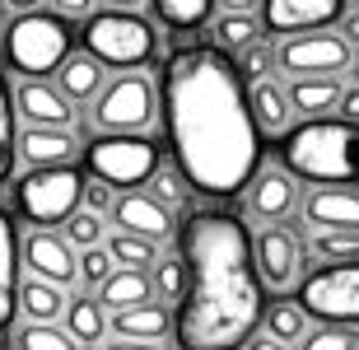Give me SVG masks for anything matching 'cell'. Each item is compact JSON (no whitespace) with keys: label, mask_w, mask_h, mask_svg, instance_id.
I'll use <instances>...</instances> for the list:
<instances>
[{"label":"cell","mask_w":359,"mask_h":350,"mask_svg":"<svg viewBox=\"0 0 359 350\" xmlns=\"http://www.w3.org/2000/svg\"><path fill=\"white\" fill-rule=\"evenodd\" d=\"M163 131L191 191L229 201L248 191L262 168V126L252 117V89L224 47L187 42L163 61Z\"/></svg>","instance_id":"6da1fadb"},{"label":"cell","mask_w":359,"mask_h":350,"mask_svg":"<svg viewBox=\"0 0 359 350\" xmlns=\"http://www.w3.org/2000/svg\"><path fill=\"white\" fill-rule=\"evenodd\" d=\"M187 290L173 313L177 350H243L266 323V281L252 229L224 206H196L177 224Z\"/></svg>","instance_id":"7a4b0ae2"},{"label":"cell","mask_w":359,"mask_h":350,"mask_svg":"<svg viewBox=\"0 0 359 350\" xmlns=\"http://www.w3.org/2000/svg\"><path fill=\"white\" fill-rule=\"evenodd\" d=\"M280 168L304 177L313 187L336 182L355 187L359 182V121L350 117H304L299 126H285L276 140Z\"/></svg>","instance_id":"3957f363"},{"label":"cell","mask_w":359,"mask_h":350,"mask_svg":"<svg viewBox=\"0 0 359 350\" xmlns=\"http://www.w3.org/2000/svg\"><path fill=\"white\" fill-rule=\"evenodd\" d=\"M5 66L24 80H47L61 70L70 52H75V28L66 24L61 10H24L19 19H10L5 28Z\"/></svg>","instance_id":"277c9868"},{"label":"cell","mask_w":359,"mask_h":350,"mask_svg":"<svg viewBox=\"0 0 359 350\" xmlns=\"http://www.w3.org/2000/svg\"><path fill=\"white\" fill-rule=\"evenodd\" d=\"M84 163L75 168L70 163H28V173L14 182V210L28 229H52V224H66L75 210L84 206Z\"/></svg>","instance_id":"5b68a950"},{"label":"cell","mask_w":359,"mask_h":350,"mask_svg":"<svg viewBox=\"0 0 359 350\" xmlns=\"http://www.w3.org/2000/svg\"><path fill=\"white\" fill-rule=\"evenodd\" d=\"M159 163H163V149L145 131H103L84 145V173L103 177L107 187H117V191L149 187Z\"/></svg>","instance_id":"8992f818"},{"label":"cell","mask_w":359,"mask_h":350,"mask_svg":"<svg viewBox=\"0 0 359 350\" xmlns=\"http://www.w3.org/2000/svg\"><path fill=\"white\" fill-rule=\"evenodd\" d=\"M80 38H84V47L112 70H140V66L154 61V52H159V38H154L149 19L131 14L126 5H112V10L89 14Z\"/></svg>","instance_id":"52a82bcc"},{"label":"cell","mask_w":359,"mask_h":350,"mask_svg":"<svg viewBox=\"0 0 359 350\" xmlns=\"http://www.w3.org/2000/svg\"><path fill=\"white\" fill-rule=\"evenodd\" d=\"M299 304L313 323H355L359 327V257L327 262L322 271L299 281Z\"/></svg>","instance_id":"ba28073f"},{"label":"cell","mask_w":359,"mask_h":350,"mask_svg":"<svg viewBox=\"0 0 359 350\" xmlns=\"http://www.w3.org/2000/svg\"><path fill=\"white\" fill-rule=\"evenodd\" d=\"M98 131H149L154 126V84L140 70H121L93 98Z\"/></svg>","instance_id":"9c48e42d"},{"label":"cell","mask_w":359,"mask_h":350,"mask_svg":"<svg viewBox=\"0 0 359 350\" xmlns=\"http://www.w3.org/2000/svg\"><path fill=\"white\" fill-rule=\"evenodd\" d=\"M355 47L346 42V33L332 28H308V33H290L280 47V66L290 75H341L350 70Z\"/></svg>","instance_id":"30bf717a"},{"label":"cell","mask_w":359,"mask_h":350,"mask_svg":"<svg viewBox=\"0 0 359 350\" xmlns=\"http://www.w3.org/2000/svg\"><path fill=\"white\" fill-rule=\"evenodd\" d=\"M346 0H262V28L276 33H308V28H332L341 24Z\"/></svg>","instance_id":"8fae6325"},{"label":"cell","mask_w":359,"mask_h":350,"mask_svg":"<svg viewBox=\"0 0 359 350\" xmlns=\"http://www.w3.org/2000/svg\"><path fill=\"white\" fill-rule=\"evenodd\" d=\"M24 267L42 281H56V285H75L80 281V257H75V243L70 238H56L52 229H33L24 238Z\"/></svg>","instance_id":"7c38bea8"},{"label":"cell","mask_w":359,"mask_h":350,"mask_svg":"<svg viewBox=\"0 0 359 350\" xmlns=\"http://www.w3.org/2000/svg\"><path fill=\"white\" fill-rule=\"evenodd\" d=\"M112 224L117 229H131V234H145V238H154V243H163L168 234H173V206H163L154 191H126L121 196L117 191V201H112Z\"/></svg>","instance_id":"4fadbf2b"},{"label":"cell","mask_w":359,"mask_h":350,"mask_svg":"<svg viewBox=\"0 0 359 350\" xmlns=\"http://www.w3.org/2000/svg\"><path fill=\"white\" fill-rule=\"evenodd\" d=\"M252 253H257V267H262V281L271 290L294 285V276H299V238H294V229L266 224L262 234H252Z\"/></svg>","instance_id":"5bb4252c"},{"label":"cell","mask_w":359,"mask_h":350,"mask_svg":"<svg viewBox=\"0 0 359 350\" xmlns=\"http://www.w3.org/2000/svg\"><path fill=\"white\" fill-rule=\"evenodd\" d=\"M299 206V187H294L290 168H257V177L248 182V210L257 220H290Z\"/></svg>","instance_id":"9a60e30c"},{"label":"cell","mask_w":359,"mask_h":350,"mask_svg":"<svg viewBox=\"0 0 359 350\" xmlns=\"http://www.w3.org/2000/svg\"><path fill=\"white\" fill-rule=\"evenodd\" d=\"M304 220L318 224V229H359V191L355 187H336V182H322V187L308 191Z\"/></svg>","instance_id":"2e32d148"},{"label":"cell","mask_w":359,"mask_h":350,"mask_svg":"<svg viewBox=\"0 0 359 350\" xmlns=\"http://www.w3.org/2000/svg\"><path fill=\"white\" fill-rule=\"evenodd\" d=\"M14 103H19V117L33 121V126H70L75 121V108H70L66 89H52L47 80H24Z\"/></svg>","instance_id":"e0dca14e"},{"label":"cell","mask_w":359,"mask_h":350,"mask_svg":"<svg viewBox=\"0 0 359 350\" xmlns=\"http://www.w3.org/2000/svg\"><path fill=\"white\" fill-rule=\"evenodd\" d=\"M19 267H24V248H19V234H14V220L0 210V332L14 327L19 318Z\"/></svg>","instance_id":"ac0fdd59"},{"label":"cell","mask_w":359,"mask_h":350,"mask_svg":"<svg viewBox=\"0 0 359 350\" xmlns=\"http://www.w3.org/2000/svg\"><path fill=\"white\" fill-rule=\"evenodd\" d=\"M80 154V140L66 131V126H33L19 131V159L28 163H70Z\"/></svg>","instance_id":"d6986e66"},{"label":"cell","mask_w":359,"mask_h":350,"mask_svg":"<svg viewBox=\"0 0 359 350\" xmlns=\"http://www.w3.org/2000/svg\"><path fill=\"white\" fill-rule=\"evenodd\" d=\"M103 61L84 47V52H70L66 61H61V70H56V80H61V89H66L70 103H89V98H98V89H103Z\"/></svg>","instance_id":"ffe728a7"},{"label":"cell","mask_w":359,"mask_h":350,"mask_svg":"<svg viewBox=\"0 0 359 350\" xmlns=\"http://www.w3.org/2000/svg\"><path fill=\"white\" fill-rule=\"evenodd\" d=\"M149 295H154V281H149L145 267H112V276L98 285V299H103L112 313L135 309V304H149Z\"/></svg>","instance_id":"44dd1931"},{"label":"cell","mask_w":359,"mask_h":350,"mask_svg":"<svg viewBox=\"0 0 359 350\" xmlns=\"http://www.w3.org/2000/svg\"><path fill=\"white\" fill-rule=\"evenodd\" d=\"M290 103L304 117H327L341 103V75H294L290 84Z\"/></svg>","instance_id":"7402d4cb"},{"label":"cell","mask_w":359,"mask_h":350,"mask_svg":"<svg viewBox=\"0 0 359 350\" xmlns=\"http://www.w3.org/2000/svg\"><path fill=\"white\" fill-rule=\"evenodd\" d=\"M66 285L56 281H42V276H33V281L19 285V313L24 318H33V323H56V318H66Z\"/></svg>","instance_id":"603a6c76"},{"label":"cell","mask_w":359,"mask_h":350,"mask_svg":"<svg viewBox=\"0 0 359 350\" xmlns=\"http://www.w3.org/2000/svg\"><path fill=\"white\" fill-rule=\"evenodd\" d=\"M252 117H257V126H262V131L280 135L285 126H290V117H294L290 89H280L271 75H266V80H257L252 84Z\"/></svg>","instance_id":"cb8c5ba5"},{"label":"cell","mask_w":359,"mask_h":350,"mask_svg":"<svg viewBox=\"0 0 359 350\" xmlns=\"http://www.w3.org/2000/svg\"><path fill=\"white\" fill-rule=\"evenodd\" d=\"M107 327L112 323H107V304L103 299H84L80 295V299L66 304V332L80 341V346H98V341L107 337Z\"/></svg>","instance_id":"d4e9b609"},{"label":"cell","mask_w":359,"mask_h":350,"mask_svg":"<svg viewBox=\"0 0 359 350\" xmlns=\"http://www.w3.org/2000/svg\"><path fill=\"white\" fill-rule=\"evenodd\" d=\"M112 332L117 337H135V341H159L168 332V309L163 304H135V309H121L112 313Z\"/></svg>","instance_id":"484cf974"},{"label":"cell","mask_w":359,"mask_h":350,"mask_svg":"<svg viewBox=\"0 0 359 350\" xmlns=\"http://www.w3.org/2000/svg\"><path fill=\"white\" fill-rule=\"evenodd\" d=\"M262 327H266L271 337H280L285 346H299V341L308 337V309L299 299H280V304L266 309V323Z\"/></svg>","instance_id":"4316f807"},{"label":"cell","mask_w":359,"mask_h":350,"mask_svg":"<svg viewBox=\"0 0 359 350\" xmlns=\"http://www.w3.org/2000/svg\"><path fill=\"white\" fill-rule=\"evenodd\" d=\"M14 117H19V103L10 98V84L0 75V182L19 168V126H14Z\"/></svg>","instance_id":"83f0119b"},{"label":"cell","mask_w":359,"mask_h":350,"mask_svg":"<svg viewBox=\"0 0 359 350\" xmlns=\"http://www.w3.org/2000/svg\"><path fill=\"white\" fill-rule=\"evenodd\" d=\"M154 14L163 19V28L173 33H191L215 14V0H154Z\"/></svg>","instance_id":"f1b7e54d"},{"label":"cell","mask_w":359,"mask_h":350,"mask_svg":"<svg viewBox=\"0 0 359 350\" xmlns=\"http://www.w3.org/2000/svg\"><path fill=\"white\" fill-rule=\"evenodd\" d=\"M14 350H84V346L70 337L66 327H56V323H33V318H28V323L14 332Z\"/></svg>","instance_id":"f546056e"},{"label":"cell","mask_w":359,"mask_h":350,"mask_svg":"<svg viewBox=\"0 0 359 350\" xmlns=\"http://www.w3.org/2000/svg\"><path fill=\"white\" fill-rule=\"evenodd\" d=\"M107 253H112V262L117 267H154V238H145V234H131V229H117L112 238H107Z\"/></svg>","instance_id":"4dcf8cb0"},{"label":"cell","mask_w":359,"mask_h":350,"mask_svg":"<svg viewBox=\"0 0 359 350\" xmlns=\"http://www.w3.org/2000/svg\"><path fill=\"white\" fill-rule=\"evenodd\" d=\"M215 38H219L224 52L238 56L243 47H252V42H257V19L248 10H224V14H219V24H215Z\"/></svg>","instance_id":"1f68e13d"},{"label":"cell","mask_w":359,"mask_h":350,"mask_svg":"<svg viewBox=\"0 0 359 350\" xmlns=\"http://www.w3.org/2000/svg\"><path fill=\"white\" fill-rule=\"evenodd\" d=\"M149 281H154V295L159 299H182L187 290V267H182V253L173 257H154V267H149Z\"/></svg>","instance_id":"d6a6232c"},{"label":"cell","mask_w":359,"mask_h":350,"mask_svg":"<svg viewBox=\"0 0 359 350\" xmlns=\"http://www.w3.org/2000/svg\"><path fill=\"white\" fill-rule=\"evenodd\" d=\"M299 350H359V327L355 323H322L318 332H308Z\"/></svg>","instance_id":"836d02e7"},{"label":"cell","mask_w":359,"mask_h":350,"mask_svg":"<svg viewBox=\"0 0 359 350\" xmlns=\"http://www.w3.org/2000/svg\"><path fill=\"white\" fill-rule=\"evenodd\" d=\"M313 253L327 262H355L359 257V229H322L313 238Z\"/></svg>","instance_id":"e575fe53"},{"label":"cell","mask_w":359,"mask_h":350,"mask_svg":"<svg viewBox=\"0 0 359 350\" xmlns=\"http://www.w3.org/2000/svg\"><path fill=\"white\" fill-rule=\"evenodd\" d=\"M103 234H107V220L98 215V210H89V206H80L75 215L66 220V238L75 243V248H93V243H103Z\"/></svg>","instance_id":"d590c367"},{"label":"cell","mask_w":359,"mask_h":350,"mask_svg":"<svg viewBox=\"0 0 359 350\" xmlns=\"http://www.w3.org/2000/svg\"><path fill=\"white\" fill-rule=\"evenodd\" d=\"M149 191H154V196H159L163 206H173V210H182V206H187V191H191V182L182 177V168L173 173V168H163V163H159V173L149 177Z\"/></svg>","instance_id":"8d00e7d4"},{"label":"cell","mask_w":359,"mask_h":350,"mask_svg":"<svg viewBox=\"0 0 359 350\" xmlns=\"http://www.w3.org/2000/svg\"><path fill=\"white\" fill-rule=\"evenodd\" d=\"M276 61H280V52H271V42H252V47H243V52H238V70L248 75V84L266 80Z\"/></svg>","instance_id":"74e56055"},{"label":"cell","mask_w":359,"mask_h":350,"mask_svg":"<svg viewBox=\"0 0 359 350\" xmlns=\"http://www.w3.org/2000/svg\"><path fill=\"white\" fill-rule=\"evenodd\" d=\"M112 253H107V243H93V248H84V257H80V281L84 285H103L107 276H112Z\"/></svg>","instance_id":"f35d334b"},{"label":"cell","mask_w":359,"mask_h":350,"mask_svg":"<svg viewBox=\"0 0 359 350\" xmlns=\"http://www.w3.org/2000/svg\"><path fill=\"white\" fill-rule=\"evenodd\" d=\"M112 201H117V187H107L103 177H89V182H84V206H89V210L107 215V210H112Z\"/></svg>","instance_id":"ab89813d"},{"label":"cell","mask_w":359,"mask_h":350,"mask_svg":"<svg viewBox=\"0 0 359 350\" xmlns=\"http://www.w3.org/2000/svg\"><path fill=\"white\" fill-rule=\"evenodd\" d=\"M52 5L66 14V19H89V10H93V0H52Z\"/></svg>","instance_id":"60d3db41"},{"label":"cell","mask_w":359,"mask_h":350,"mask_svg":"<svg viewBox=\"0 0 359 350\" xmlns=\"http://www.w3.org/2000/svg\"><path fill=\"white\" fill-rule=\"evenodd\" d=\"M336 112H341V117H350V121H359V84H355V89H341Z\"/></svg>","instance_id":"b9f144b4"},{"label":"cell","mask_w":359,"mask_h":350,"mask_svg":"<svg viewBox=\"0 0 359 350\" xmlns=\"http://www.w3.org/2000/svg\"><path fill=\"white\" fill-rule=\"evenodd\" d=\"M243 350H290V346H285V341H280V337H271V332H252V337H248V346H243Z\"/></svg>","instance_id":"7bdbcfd3"},{"label":"cell","mask_w":359,"mask_h":350,"mask_svg":"<svg viewBox=\"0 0 359 350\" xmlns=\"http://www.w3.org/2000/svg\"><path fill=\"white\" fill-rule=\"evenodd\" d=\"M103 350H159L154 341H135V337H117L112 346H103Z\"/></svg>","instance_id":"ee69618b"},{"label":"cell","mask_w":359,"mask_h":350,"mask_svg":"<svg viewBox=\"0 0 359 350\" xmlns=\"http://www.w3.org/2000/svg\"><path fill=\"white\" fill-rule=\"evenodd\" d=\"M341 33L350 47H359V14H341Z\"/></svg>","instance_id":"f6af8a7d"},{"label":"cell","mask_w":359,"mask_h":350,"mask_svg":"<svg viewBox=\"0 0 359 350\" xmlns=\"http://www.w3.org/2000/svg\"><path fill=\"white\" fill-rule=\"evenodd\" d=\"M252 5H262V0H224V10H252Z\"/></svg>","instance_id":"bcb514c9"},{"label":"cell","mask_w":359,"mask_h":350,"mask_svg":"<svg viewBox=\"0 0 359 350\" xmlns=\"http://www.w3.org/2000/svg\"><path fill=\"white\" fill-rule=\"evenodd\" d=\"M14 10H33V5H38V0H10Z\"/></svg>","instance_id":"7dc6e473"},{"label":"cell","mask_w":359,"mask_h":350,"mask_svg":"<svg viewBox=\"0 0 359 350\" xmlns=\"http://www.w3.org/2000/svg\"><path fill=\"white\" fill-rule=\"evenodd\" d=\"M107 5H126V10H131V5H140V0H107Z\"/></svg>","instance_id":"c3c4849f"},{"label":"cell","mask_w":359,"mask_h":350,"mask_svg":"<svg viewBox=\"0 0 359 350\" xmlns=\"http://www.w3.org/2000/svg\"><path fill=\"white\" fill-rule=\"evenodd\" d=\"M0 10H5V0H0Z\"/></svg>","instance_id":"681fc988"},{"label":"cell","mask_w":359,"mask_h":350,"mask_svg":"<svg viewBox=\"0 0 359 350\" xmlns=\"http://www.w3.org/2000/svg\"><path fill=\"white\" fill-rule=\"evenodd\" d=\"M355 5H359V0H355Z\"/></svg>","instance_id":"f907efd6"}]
</instances>
